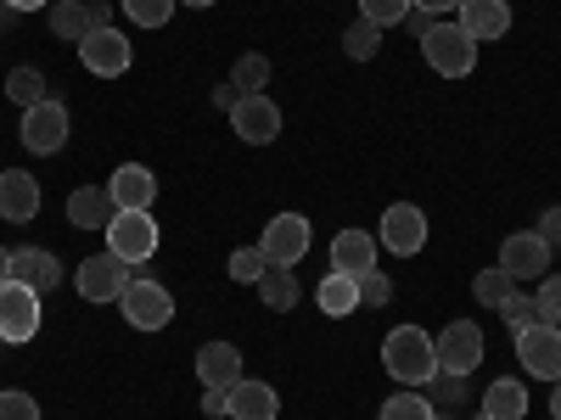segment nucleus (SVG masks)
I'll return each instance as SVG.
<instances>
[{
  "label": "nucleus",
  "mask_w": 561,
  "mask_h": 420,
  "mask_svg": "<svg viewBox=\"0 0 561 420\" xmlns=\"http://www.w3.org/2000/svg\"><path fill=\"white\" fill-rule=\"evenodd\" d=\"M382 370L399 382V387H427L433 376H438V348H433V337L421 331V325H393L388 331V342H382Z\"/></svg>",
  "instance_id": "obj_1"
},
{
  "label": "nucleus",
  "mask_w": 561,
  "mask_h": 420,
  "mask_svg": "<svg viewBox=\"0 0 561 420\" xmlns=\"http://www.w3.org/2000/svg\"><path fill=\"white\" fill-rule=\"evenodd\" d=\"M421 57H427V68L444 73V79H466L478 68V39L460 23H433L427 34H421Z\"/></svg>",
  "instance_id": "obj_2"
},
{
  "label": "nucleus",
  "mask_w": 561,
  "mask_h": 420,
  "mask_svg": "<svg viewBox=\"0 0 561 420\" xmlns=\"http://www.w3.org/2000/svg\"><path fill=\"white\" fill-rule=\"evenodd\" d=\"M124 319L135 325V331H163V325L174 319V292L163 287V280H147V275H135L129 280V292L118 298Z\"/></svg>",
  "instance_id": "obj_3"
},
{
  "label": "nucleus",
  "mask_w": 561,
  "mask_h": 420,
  "mask_svg": "<svg viewBox=\"0 0 561 420\" xmlns=\"http://www.w3.org/2000/svg\"><path fill=\"white\" fill-rule=\"evenodd\" d=\"M129 280H135V264L113 258V253H96V258H84L79 275H73V287L84 303H118L129 292Z\"/></svg>",
  "instance_id": "obj_4"
},
{
  "label": "nucleus",
  "mask_w": 561,
  "mask_h": 420,
  "mask_svg": "<svg viewBox=\"0 0 561 420\" xmlns=\"http://www.w3.org/2000/svg\"><path fill=\"white\" fill-rule=\"evenodd\" d=\"M438 348V370H449V376H472V370L483 364V325L478 319H449L444 331L433 337Z\"/></svg>",
  "instance_id": "obj_5"
},
{
  "label": "nucleus",
  "mask_w": 561,
  "mask_h": 420,
  "mask_svg": "<svg viewBox=\"0 0 561 420\" xmlns=\"http://www.w3.org/2000/svg\"><path fill=\"white\" fill-rule=\"evenodd\" d=\"M309 242H314V230H309L304 213H275V219L264 224V236H259V253H264L275 269H293V264L309 253Z\"/></svg>",
  "instance_id": "obj_6"
},
{
  "label": "nucleus",
  "mask_w": 561,
  "mask_h": 420,
  "mask_svg": "<svg viewBox=\"0 0 561 420\" xmlns=\"http://www.w3.org/2000/svg\"><path fill=\"white\" fill-rule=\"evenodd\" d=\"M107 253L124 264H147L158 253V224L152 213H113L107 219Z\"/></svg>",
  "instance_id": "obj_7"
},
{
  "label": "nucleus",
  "mask_w": 561,
  "mask_h": 420,
  "mask_svg": "<svg viewBox=\"0 0 561 420\" xmlns=\"http://www.w3.org/2000/svg\"><path fill=\"white\" fill-rule=\"evenodd\" d=\"M39 337V292L7 280L0 287V342H34Z\"/></svg>",
  "instance_id": "obj_8"
},
{
  "label": "nucleus",
  "mask_w": 561,
  "mask_h": 420,
  "mask_svg": "<svg viewBox=\"0 0 561 420\" xmlns=\"http://www.w3.org/2000/svg\"><path fill=\"white\" fill-rule=\"evenodd\" d=\"M23 147H28L34 158L62 152V147H68V107L51 102V96H45L39 107H28V113H23Z\"/></svg>",
  "instance_id": "obj_9"
},
{
  "label": "nucleus",
  "mask_w": 561,
  "mask_h": 420,
  "mask_svg": "<svg viewBox=\"0 0 561 420\" xmlns=\"http://www.w3.org/2000/svg\"><path fill=\"white\" fill-rule=\"evenodd\" d=\"M517 359H523V370L528 376H539V382H561V325H528V331L517 337Z\"/></svg>",
  "instance_id": "obj_10"
},
{
  "label": "nucleus",
  "mask_w": 561,
  "mask_h": 420,
  "mask_svg": "<svg viewBox=\"0 0 561 420\" xmlns=\"http://www.w3.org/2000/svg\"><path fill=\"white\" fill-rule=\"evenodd\" d=\"M377 242L399 258H415L421 247H427V213H421L415 202H393L382 213V230H377Z\"/></svg>",
  "instance_id": "obj_11"
},
{
  "label": "nucleus",
  "mask_w": 561,
  "mask_h": 420,
  "mask_svg": "<svg viewBox=\"0 0 561 420\" xmlns=\"http://www.w3.org/2000/svg\"><path fill=\"white\" fill-rule=\"evenodd\" d=\"M107 197H113L118 213H152V202H158V174H152L147 163H118L113 179H107Z\"/></svg>",
  "instance_id": "obj_12"
},
{
  "label": "nucleus",
  "mask_w": 561,
  "mask_h": 420,
  "mask_svg": "<svg viewBox=\"0 0 561 420\" xmlns=\"http://www.w3.org/2000/svg\"><path fill=\"white\" fill-rule=\"evenodd\" d=\"M79 62H84V73H96V79H118V73H129L135 51H129V39H124V34L96 28V34H84V39H79Z\"/></svg>",
  "instance_id": "obj_13"
},
{
  "label": "nucleus",
  "mask_w": 561,
  "mask_h": 420,
  "mask_svg": "<svg viewBox=\"0 0 561 420\" xmlns=\"http://www.w3.org/2000/svg\"><path fill=\"white\" fill-rule=\"evenodd\" d=\"M230 129H237V140H248V147H270V140L280 135V107L264 96H242L237 107H230Z\"/></svg>",
  "instance_id": "obj_14"
},
{
  "label": "nucleus",
  "mask_w": 561,
  "mask_h": 420,
  "mask_svg": "<svg viewBox=\"0 0 561 420\" xmlns=\"http://www.w3.org/2000/svg\"><path fill=\"white\" fill-rule=\"evenodd\" d=\"M550 258H556V247H545L534 230H523V236H505V247H500V269H505L511 280H539V275H550Z\"/></svg>",
  "instance_id": "obj_15"
},
{
  "label": "nucleus",
  "mask_w": 561,
  "mask_h": 420,
  "mask_svg": "<svg viewBox=\"0 0 561 420\" xmlns=\"http://www.w3.org/2000/svg\"><path fill=\"white\" fill-rule=\"evenodd\" d=\"M107 0H57L51 7V34L57 39H84V34H96V28H107Z\"/></svg>",
  "instance_id": "obj_16"
},
{
  "label": "nucleus",
  "mask_w": 561,
  "mask_h": 420,
  "mask_svg": "<svg viewBox=\"0 0 561 420\" xmlns=\"http://www.w3.org/2000/svg\"><path fill=\"white\" fill-rule=\"evenodd\" d=\"M377 253H382V242L370 236V230H337V242H332V269L365 280L370 269H377Z\"/></svg>",
  "instance_id": "obj_17"
},
{
  "label": "nucleus",
  "mask_w": 561,
  "mask_h": 420,
  "mask_svg": "<svg viewBox=\"0 0 561 420\" xmlns=\"http://www.w3.org/2000/svg\"><path fill=\"white\" fill-rule=\"evenodd\" d=\"M197 382L214 387V393H230V387L242 382V348L237 342H208L197 353Z\"/></svg>",
  "instance_id": "obj_18"
},
{
  "label": "nucleus",
  "mask_w": 561,
  "mask_h": 420,
  "mask_svg": "<svg viewBox=\"0 0 561 420\" xmlns=\"http://www.w3.org/2000/svg\"><path fill=\"white\" fill-rule=\"evenodd\" d=\"M12 280L18 287H34L45 298V292L62 287V264H57V253H45V247H18L12 253Z\"/></svg>",
  "instance_id": "obj_19"
},
{
  "label": "nucleus",
  "mask_w": 561,
  "mask_h": 420,
  "mask_svg": "<svg viewBox=\"0 0 561 420\" xmlns=\"http://www.w3.org/2000/svg\"><path fill=\"white\" fill-rule=\"evenodd\" d=\"M34 213H39V179L28 168H7L0 174V219L28 224Z\"/></svg>",
  "instance_id": "obj_20"
},
{
  "label": "nucleus",
  "mask_w": 561,
  "mask_h": 420,
  "mask_svg": "<svg viewBox=\"0 0 561 420\" xmlns=\"http://www.w3.org/2000/svg\"><path fill=\"white\" fill-rule=\"evenodd\" d=\"M460 28L466 34H472L478 45L483 39H505L511 34V7H505V0H460Z\"/></svg>",
  "instance_id": "obj_21"
},
{
  "label": "nucleus",
  "mask_w": 561,
  "mask_h": 420,
  "mask_svg": "<svg viewBox=\"0 0 561 420\" xmlns=\"http://www.w3.org/2000/svg\"><path fill=\"white\" fill-rule=\"evenodd\" d=\"M225 398H230V420H275L280 415V393L270 382H253V376H242Z\"/></svg>",
  "instance_id": "obj_22"
},
{
  "label": "nucleus",
  "mask_w": 561,
  "mask_h": 420,
  "mask_svg": "<svg viewBox=\"0 0 561 420\" xmlns=\"http://www.w3.org/2000/svg\"><path fill=\"white\" fill-rule=\"evenodd\" d=\"M314 303H320V314H325V319H348V314L359 308V280L332 269V275H325L320 287H314Z\"/></svg>",
  "instance_id": "obj_23"
},
{
  "label": "nucleus",
  "mask_w": 561,
  "mask_h": 420,
  "mask_svg": "<svg viewBox=\"0 0 561 420\" xmlns=\"http://www.w3.org/2000/svg\"><path fill=\"white\" fill-rule=\"evenodd\" d=\"M113 213H118V208H113V197L102 191V185H79V191L68 197V219H73L79 230H107Z\"/></svg>",
  "instance_id": "obj_24"
},
{
  "label": "nucleus",
  "mask_w": 561,
  "mask_h": 420,
  "mask_svg": "<svg viewBox=\"0 0 561 420\" xmlns=\"http://www.w3.org/2000/svg\"><path fill=\"white\" fill-rule=\"evenodd\" d=\"M478 415H489V420H523V415H528V393H523V382H505V376L489 382Z\"/></svg>",
  "instance_id": "obj_25"
},
{
  "label": "nucleus",
  "mask_w": 561,
  "mask_h": 420,
  "mask_svg": "<svg viewBox=\"0 0 561 420\" xmlns=\"http://www.w3.org/2000/svg\"><path fill=\"white\" fill-rule=\"evenodd\" d=\"M259 298H264L275 314H287V308L304 298V287H298V275H293V269H275V264H270V269L259 275Z\"/></svg>",
  "instance_id": "obj_26"
},
{
  "label": "nucleus",
  "mask_w": 561,
  "mask_h": 420,
  "mask_svg": "<svg viewBox=\"0 0 561 420\" xmlns=\"http://www.w3.org/2000/svg\"><path fill=\"white\" fill-rule=\"evenodd\" d=\"M343 51H348L354 62H370V57L382 51V28L370 23V18H354V23L343 28Z\"/></svg>",
  "instance_id": "obj_27"
},
{
  "label": "nucleus",
  "mask_w": 561,
  "mask_h": 420,
  "mask_svg": "<svg viewBox=\"0 0 561 420\" xmlns=\"http://www.w3.org/2000/svg\"><path fill=\"white\" fill-rule=\"evenodd\" d=\"M7 96L28 113V107H39L45 102V73L34 68V62H23V68H12V79H7Z\"/></svg>",
  "instance_id": "obj_28"
},
{
  "label": "nucleus",
  "mask_w": 561,
  "mask_h": 420,
  "mask_svg": "<svg viewBox=\"0 0 561 420\" xmlns=\"http://www.w3.org/2000/svg\"><path fill=\"white\" fill-rule=\"evenodd\" d=\"M511 292H517V280H511V275H505L500 264H494V269H483V275L472 280V298H478L483 308H500V303H505Z\"/></svg>",
  "instance_id": "obj_29"
},
{
  "label": "nucleus",
  "mask_w": 561,
  "mask_h": 420,
  "mask_svg": "<svg viewBox=\"0 0 561 420\" xmlns=\"http://www.w3.org/2000/svg\"><path fill=\"white\" fill-rule=\"evenodd\" d=\"M421 393H427L433 409H460V404H466V376H449V370H438V376L421 387Z\"/></svg>",
  "instance_id": "obj_30"
},
{
  "label": "nucleus",
  "mask_w": 561,
  "mask_h": 420,
  "mask_svg": "<svg viewBox=\"0 0 561 420\" xmlns=\"http://www.w3.org/2000/svg\"><path fill=\"white\" fill-rule=\"evenodd\" d=\"M174 7H180V0H124V18L140 23V28H163L174 18Z\"/></svg>",
  "instance_id": "obj_31"
},
{
  "label": "nucleus",
  "mask_w": 561,
  "mask_h": 420,
  "mask_svg": "<svg viewBox=\"0 0 561 420\" xmlns=\"http://www.w3.org/2000/svg\"><path fill=\"white\" fill-rule=\"evenodd\" d=\"M382 420H433V404H427V393H393L388 404H382Z\"/></svg>",
  "instance_id": "obj_32"
},
{
  "label": "nucleus",
  "mask_w": 561,
  "mask_h": 420,
  "mask_svg": "<svg viewBox=\"0 0 561 420\" xmlns=\"http://www.w3.org/2000/svg\"><path fill=\"white\" fill-rule=\"evenodd\" d=\"M264 84H270V57H264V51L237 57V90H242V96H259Z\"/></svg>",
  "instance_id": "obj_33"
},
{
  "label": "nucleus",
  "mask_w": 561,
  "mask_h": 420,
  "mask_svg": "<svg viewBox=\"0 0 561 420\" xmlns=\"http://www.w3.org/2000/svg\"><path fill=\"white\" fill-rule=\"evenodd\" d=\"M415 12V0H359V18H370L377 28H388V23H404Z\"/></svg>",
  "instance_id": "obj_34"
},
{
  "label": "nucleus",
  "mask_w": 561,
  "mask_h": 420,
  "mask_svg": "<svg viewBox=\"0 0 561 420\" xmlns=\"http://www.w3.org/2000/svg\"><path fill=\"white\" fill-rule=\"evenodd\" d=\"M500 314H505V325H511V331H528V325H539V308H534V298L528 292H511L505 303H500Z\"/></svg>",
  "instance_id": "obj_35"
},
{
  "label": "nucleus",
  "mask_w": 561,
  "mask_h": 420,
  "mask_svg": "<svg viewBox=\"0 0 561 420\" xmlns=\"http://www.w3.org/2000/svg\"><path fill=\"white\" fill-rule=\"evenodd\" d=\"M534 308H539V319H545V325H561V275H539Z\"/></svg>",
  "instance_id": "obj_36"
},
{
  "label": "nucleus",
  "mask_w": 561,
  "mask_h": 420,
  "mask_svg": "<svg viewBox=\"0 0 561 420\" xmlns=\"http://www.w3.org/2000/svg\"><path fill=\"white\" fill-rule=\"evenodd\" d=\"M270 269V258L259 247H237L230 253V280H248V287H259V275Z\"/></svg>",
  "instance_id": "obj_37"
},
{
  "label": "nucleus",
  "mask_w": 561,
  "mask_h": 420,
  "mask_svg": "<svg viewBox=\"0 0 561 420\" xmlns=\"http://www.w3.org/2000/svg\"><path fill=\"white\" fill-rule=\"evenodd\" d=\"M388 298H393V280H388L382 269H370V275L359 280V303H370V308H388Z\"/></svg>",
  "instance_id": "obj_38"
},
{
  "label": "nucleus",
  "mask_w": 561,
  "mask_h": 420,
  "mask_svg": "<svg viewBox=\"0 0 561 420\" xmlns=\"http://www.w3.org/2000/svg\"><path fill=\"white\" fill-rule=\"evenodd\" d=\"M0 420H39V404L12 387V393H0Z\"/></svg>",
  "instance_id": "obj_39"
},
{
  "label": "nucleus",
  "mask_w": 561,
  "mask_h": 420,
  "mask_svg": "<svg viewBox=\"0 0 561 420\" xmlns=\"http://www.w3.org/2000/svg\"><path fill=\"white\" fill-rule=\"evenodd\" d=\"M534 236H539L545 247L561 253V208H545V213H539V230H534Z\"/></svg>",
  "instance_id": "obj_40"
},
{
  "label": "nucleus",
  "mask_w": 561,
  "mask_h": 420,
  "mask_svg": "<svg viewBox=\"0 0 561 420\" xmlns=\"http://www.w3.org/2000/svg\"><path fill=\"white\" fill-rule=\"evenodd\" d=\"M203 415H230V398L208 387V393H203Z\"/></svg>",
  "instance_id": "obj_41"
},
{
  "label": "nucleus",
  "mask_w": 561,
  "mask_h": 420,
  "mask_svg": "<svg viewBox=\"0 0 561 420\" xmlns=\"http://www.w3.org/2000/svg\"><path fill=\"white\" fill-rule=\"evenodd\" d=\"M460 0H415V12H427V18H438V12H455Z\"/></svg>",
  "instance_id": "obj_42"
},
{
  "label": "nucleus",
  "mask_w": 561,
  "mask_h": 420,
  "mask_svg": "<svg viewBox=\"0 0 561 420\" xmlns=\"http://www.w3.org/2000/svg\"><path fill=\"white\" fill-rule=\"evenodd\" d=\"M214 102H219V107H237V102H242V90H237V84H219V90H214Z\"/></svg>",
  "instance_id": "obj_43"
},
{
  "label": "nucleus",
  "mask_w": 561,
  "mask_h": 420,
  "mask_svg": "<svg viewBox=\"0 0 561 420\" xmlns=\"http://www.w3.org/2000/svg\"><path fill=\"white\" fill-rule=\"evenodd\" d=\"M7 7H12V12H45L51 0H7Z\"/></svg>",
  "instance_id": "obj_44"
},
{
  "label": "nucleus",
  "mask_w": 561,
  "mask_h": 420,
  "mask_svg": "<svg viewBox=\"0 0 561 420\" xmlns=\"http://www.w3.org/2000/svg\"><path fill=\"white\" fill-rule=\"evenodd\" d=\"M7 280H12V253L0 247V287H7Z\"/></svg>",
  "instance_id": "obj_45"
},
{
  "label": "nucleus",
  "mask_w": 561,
  "mask_h": 420,
  "mask_svg": "<svg viewBox=\"0 0 561 420\" xmlns=\"http://www.w3.org/2000/svg\"><path fill=\"white\" fill-rule=\"evenodd\" d=\"M550 420H561V382H556V393H550Z\"/></svg>",
  "instance_id": "obj_46"
},
{
  "label": "nucleus",
  "mask_w": 561,
  "mask_h": 420,
  "mask_svg": "<svg viewBox=\"0 0 561 420\" xmlns=\"http://www.w3.org/2000/svg\"><path fill=\"white\" fill-rule=\"evenodd\" d=\"M433 420H455V409H433Z\"/></svg>",
  "instance_id": "obj_47"
},
{
  "label": "nucleus",
  "mask_w": 561,
  "mask_h": 420,
  "mask_svg": "<svg viewBox=\"0 0 561 420\" xmlns=\"http://www.w3.org/2000/svg\"><path fill=\"white\" fill-rule=\"evenodd\" d=\"M180 7H214V0H180Z\"/></svg>",
  "instance_id": "obj_48"
},
{
  "label": "nucleus",
  "mask_w": 561,
  "mask_h": 420,
  "mask_svg": "<svg viewBox=\"0 0 561 420\" xmlns=\"http://www.w3.org/2000/svg\"><path fill=\"white\" fill-rule=\"evenodd\" d=\"M472 420H489V415H472Z\"/></svg>",
  "instance_id": "obj_49"
},
{
  "label": "nucleus",
  "mask_w": 561,
  "mask_h": 420,
  "mask_svg": "<svg viewBox=\"0 0 561 420\" xmlns=\"http://www.w3.org/2000/svg\"><path fill=\"white\" fill-rule=\"evenodd\" d=\"M0 12H7V0H0Z\"/></svg>",
  "instance_id": "obj_50"
}]
</instances>
